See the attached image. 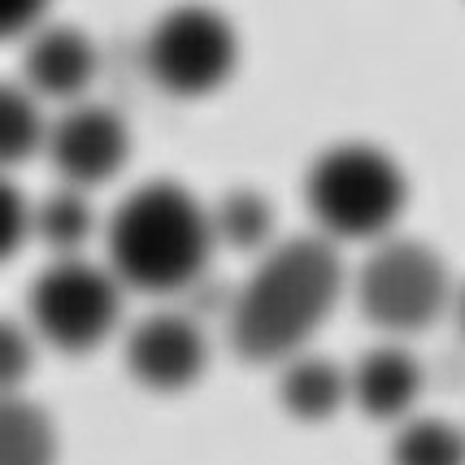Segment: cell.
<instances>
[{
	"label": "cell",
	"instance_id": "cell-3",
	"mask_svg": "<svg viewBox=\"0 0 465 465\" xmlns=\"http://www.w3.org/2000/svg\"><path fill=\"white\" fill-rule=\"evenodd\" d=\"M409 204L401 162L370 140L331 143L304 170V209L318 235L340 243H379L396 235Z\"/></svg>",
	"mask_w": 465,
	"mask_h": 465
},
{
	"label": "cell",
	"instance_id": "cell-13",
	"mask_svg": "<svg viewBox=\"0 0 465 465\" xmlns=\"http://www.w3.org/2000/svg\"><path fill=\"white\" fill-rule=\"evenodd\" d=\"M57 426L22 391H0V465H57Z\"/></svg>",
	"mask_w": 465,
	"mask_h": 465
},
{
	"label": "cell",
	"instance_id": "cell-1",
	"mask_svg": "<svg viewBox=\"0 0 465 465\" xmlns=\"http://www.w3.org/2000/svg\"><path fill=\"white\" fill-rule=\"evenodd\" d=\"M344 287V257L318 231L274 240L226 301V344L248 365H283L313 344Z\"/></svg>",
	"mask_w": 465,
	"mask_h": 465
},
{
	"label": "cell",
	"instance_id": "cell-17",
	"mask_svg": "<svg viewBox=\"0 0 465 465\" xmlns=\"http://www.w3.org/2000/svg\"><path fill=\"white\" fill-rule=\"evenodd\" d=\"M35 348L40 340L31 326L0 313V391H22V383L35 370Z\"/></svg>",
	"mask_w": 465,
	"mask_h": 465
},
{
	"label": "cell",
	"instance_id": "cell-18",
	"mask_svg": "<svg viewBox=\"0 0 465 465\" xmlns=\"http://www.w3.org/2000/svg\"><path fill=\"white\" fill-rule=\"evenodd\" d=\"M31 240V201L9 174H0V262H9Z\"/></svg>",
	"mask_w": 465,
	"mask_h": 465
},
{
	"label": "cell",
	"instance_id": "cell-14",
	"mask_svg": "<svg viewBox=\"0 0 465 465\" xmlns=\"http://www.w3.org/2000/svg\"><path fill=\"white\" fill-rule=\"evenodd\" d=\"M213 243L231 252H262L274 243V204L257 187H231L218 204H209Z\"/></svg>",
	"mask_w": 465,
	"mask_h": 465
},
{
	"label": "cell",
	"instance_id": "cell-12",
	"mask_svg": "<svg viewBox=\"0 0 465 465\" xmlns=\"http://www.w3.org/2000/svg\"><path fill=\"white\" fill-rule=\"evenodd\" d=\"M101 235L96 204L87 187L57 183L44 201H31V240H40L53 257H74L87 252V243Z\"/></svg>",
	"mask_w": 465,
	"mask_h": 465
},
{
	"label": "cell",
	"instance_id": "cell-8",
	"mask_svg": "<svg viewBox=\"0 0 465 465\" xmlns=\"http://www.w3.org/2000/svg\"><path fill=\"white\" fill-rule=\"evenodd\" d=\"M126 374L157 396H174L201 383L204 365H209V335L204 322L192 309H157L143 313L140 322L126 331L122 344Z\"/></svg>",
	"mask_w": 465,
	"mask_h": 465
},
{
	"label": "cell",
	"instance_id": "cell-10",
	"mask_svg": "<svg viewBox=\"0 0 465 465\" xmlns=\"http://www.w3.org/2000/svg\"><path fill=\"white\" fill-rule=\"evenodd\" d=\"M422 396V365L405 344L387 340L348 370V401L374 422H405Z\"/></svg>",
	"mask_w": 465,
	"mask_h": 465
},
{
	"label": "cell",
	"instance_id": "cell-19",
	"mask_svg": "<svg viewBox=\"0 0 465 465\" xmlns=\"http://www.w3.org/2000/svg\"><path fill=\"white\" fill-rule=\"evenodd\" d=\"M48 18H53V0H0V44H22Z\"/></svg>",
	"mask_w": 465,
	"mask_h": 465
},
{
	"label": "cell",
	"instance_id": "cell-2",
	"mask_svg": "<svg viewBox=\"0 0 465 465\" xmlns=\"http://www.w3.org/2000/svg\"><path fill=\"white\" fill-rule=\"evenodd\" d=\"M104 257L126 292L187 296L204 283L218 252L209 204L179 183L157 179L126 192L101 226Z\"/></svg>",
	"mask_w": 465,
	"mask_h": 465
},
{
	"label": "cell",
	"instance_id": "cell-7",
	"mask_svg": "<svg viewBox=\"0 0 465 465\" xmlns=\"http://www.w3.org/2000/svg\"><path fill=\"white\" fill-rule=\"evenodd\" d=\"M44 157L57 170V183H74V187L92 192L126 170L131 126L122 122V114L83 96L74 104H61L57 118H48Z\"/></svg>",
	"mask_w": 465,
	"mask_h": 465
},
{
	"label": "cell",
	"instance_id": "cell-11",
	"mask_svg": "<svg viewBox=\"0 0 465 465\" xmlns=\"http://www.w3.org/2000/svg\"><path fill=\"white\" fill-rule=\"evenodd\" d=\"M274 370H279V405L296 422H326L348 405V370L313 348L287 357Z\"/></svg>",
	"mask_w": 465,
	"mask_h": 465
},
{
	"label": "cell",
	"instance_id": "cell-15",
	"mask_svg": "<svg viewBox=\"0 0 465 465\" xmlns=\"http://www.w3.org/2000/svg\"><path fill=\"white\" fill-rule=\"evenodd\" d=\"M44 131H48V114L44 101L26 87V83H5L0 79V174L26 165L31 157L44 153Z\"/></svg>",
	"mask_w": 465,
	"mask_h": 465
},
{
	"label": "cell",
	"instance_id": "cell-16",
	"mask_svg": "<svg viewBox=\"0 0 465 465\" xmlns=\"http://www.w3.org/2000/svg\"><path fill=\"white\" fill-rule=\"evenodd\" d=\"M391 465H465V430L444 418H405L391 440Z\"/></svg>",
	"mask_w": 465,
	"mask_h": 465
},
{
	"label": "cell",
	"instance_id": "cell-4",
	"mask_svg": "<svg viewBox=\"0 0 465 465\" xmlns=\"http://www.w3.org/2000/svg\"><path fill=\"white\" fill-rule=\"evenodd\" d=\"M352 292H357V309L374 331H383L387 340H409L430 331L452 309L457 283L448 262L430 243L387 235L370 243Z\"/></svg>",
	"mask_w": 465,
	"mask_h": 465
},
{
	"label": "cell",
	"instance_id": "cell-20",
	"mask_svg": "<svg viewBox=\"0 0 465 465\" xmlns=\"http://www.w3.org/2000/svg\"><path fill=\"white\" fill-rule=\"evenodd\" d=\"M452 318H457V326H461V335H465V283L452 292Z\"/></svg>",
	"mask_w": 465,
	"mask_h": 465
},
{
	"label": "cell",
	"instance_id": "cell-5",
	"mask_svg": "<svg viewBox=\"0 0 465 465\" xmlns=\"http://www.w3.org/2000/svg\"><path fill=\"white\" fill-rule=\"evenodd\" d=\"M240 31L223 9L204 0H179L157 14L143 35V74L165 96L201 101L231 83V74L240 70Z\"/></svg>",
	"mask_w": 465,
	"mask_h": 465
},
{
	"label": "cell",
	"instance_id": "cell-6",
	"mask_svg": "<svg viewBox=\"0 0 465 465\" xmlns=\"http://www.w3.org/2000/svg\"><path fill=\"white\" fill-rule=\"evenodd\" d=\"M122 304L126 287L104 262H92L87 252L53 257L26 292V326L40 344L79 357L101 348L118 331Z\"/></svg>",
	"mask_w": 465,
	"mask_h": 465
},
{
	"label": "cell",
	"instance_id": "cell-9",
	"mask_svg": "<svg viewBox=\"0 0 465 465\" xmlns=\"http://www.w3.org/2000/svg\"><path fill=\"white\" fill-rule=\"evenodd\" d=\"M101 53L83 26L70 22H44L22 40V83L44 104H74L96 83Z\"/></svg>",
	"mask_w": 465,
	"mask_h": 465
}]
</instances>
